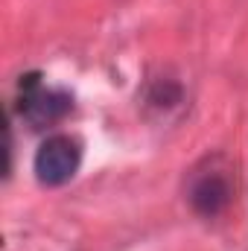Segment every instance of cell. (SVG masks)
Masks as SVG:
<instances>
[{
  "mask_svg": "<svg viewBox=\"0 0 248 251\" xmlns=\"http://www.w3.org/2000/svg\"><path fill=\"white\" fill-rule=\"evenodd\" d=\"M82 164V146L76 137L56 134L41 143L35 152V178L44 187H62L67 184Z\"/></svg>",
  "mask_w": 248,
  "mask_h": 251,
  "instance_id": "1",
  "label": "cell"
},
{
  "mask_svg": "<svg viewBox=\"0 0 248 251\" xmlns=\"http://www.w3.org/2000/svg\"><path fill=\"white\" fill-rule=\"evenodd\" d=\"M70 97L62 94V91H38L32 97H26V105H24V114L26 120L35 126H47V123H56L59 117H64L70 111Z\"/></svg>",
  "mask_w": 248,
  "mask_h": 251,
  "instance_id": "2",
  "label": "cell"
},
{
  "mask_svg": "<svg viewBox=\"0 0 248 251\" xmlns=\"http://www.w3.org/2000/svg\"><path fill=\"white\" fill-rule=\"evenodd\" d=\"M193 201H196L198 210L216 213V210L222 207V201H225V187H222V181H219L216 176H213V178H204L198 187L193 190Z\"/></svg>",
  "mask_w": 248,
  "mask_h": 251,
  "instance_id": "3",
  "label": "cell"
}]
</instances>
